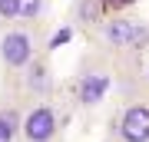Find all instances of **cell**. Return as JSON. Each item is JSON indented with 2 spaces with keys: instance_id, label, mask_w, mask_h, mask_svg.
Wrapping results in <instances>:
<instances>
[{
  "instance_id": "obj_2",
  "label": "cell",
  "mask_w": 149,
  "mask_h": 142,
  "mask_svg": "<svg viewBox=\"0 0 149 142\" xmlns=\"http://www.w3.org/2000/svg\"><path fill=\"white\" fill-rule=\"evenodd\" d=\"M103 46L116 50V53H129V50H146L149 46V26L139 23L136 17L126 13H109L103 17V23L96 26Z\"/></svg>"
},
{
  "instance_id": "obj_3",
  "label": "cell",
  "mask_w": 149,
  "mask_h": 142,
  "mask_svg": "<svg viewBox=\"0 0 149 142\" xmlns=\"http://www.w3.org/2000/svg\"><path fill=\"white\" fill-rule=\"evenodd\" d=\"M63 119L50 99H37L20 119V142H56Z\"/></svg>"
},
{
  "instance_id": "obj_7",
  "label": "cell",
  "mask_w": 149,
  "mask_h": 142,
  "mask_svg": "<svg viewBox=\"0 0 149 142\" xmlns=\"http://www.w3.org/2000/svg\"><path fill=\"white\" fill-rule=\"evenodd\" d=\"M20 119L23 109L17 103L0 106V142H20Z\"/></svg>"
},
{
  "instance_id": "obj_12",
  "label": "cell",
  "mask_w": 149,
  "mask_h": 142,
  "mask_svg": "<svg viewBox=\"0 0 149 142\" xmlns=\"http://www.w3.org/2000/svg\"><path fill=\"white\" fill-rule=\"evenodd\" d=\"M0 33H3V23H0Z\"/></svg>"
},
{
  "instance_id": "obj_9",
  "label": "cell",
  "mask_w": 149,
  "mask_h": 142,
  "mask_svg": "<svg viewBox=\"0 0 149 142\" xmlns=\"http://www.w3.org/2000/svg\"><path fill=\"white\" fill-rule=\"evenodd\" d=\"M50 0H20V13H17V23L23 26H40L43 17H47Z\"/></svg>"
},
{
  "instance_id": "obj_8",
  "label": "cell",
  "mask_w": 149,
  "mask_h": 142,
  "mask_svg": "<svg viewBox=\"0 0 149 142\" xmlns=\"http://www.w3.org/2000/svg\"><path fill=\"white\" fill-rule=\"evenodd\" d=\"M70 20L76 26H100L103 23V0H73Z\"/></svg>"
},
{
  "instance_id": "obj_10",
  "label": "cell",
  "mask_w": 149,
  "mask_h": 142,
  "mask_svg": "<svg viewBox=\"0 0 149 142\" xmlns=\"http://www.w3.org/2000/svg\"><path fill=\"white\" fill-rule=\"evenodd\" d=\"M17 13H20V0H0V23L3 26H13Z\"/></svg>"
},
{
  "instance_id": "obj_5",
  "label": "cell",
  "mask_w": 149,
  "mask_h": 142,
  "mask_svg": "<svg viewBox=\"0 0 149 142\" xmlns=\"http://www.w3.org/2000/svg\"><path fill=\"white\" fill-rule=\"evenodd\" d=\"M20 86L23 93L30 96L33 103L37 99H50V89H53V66H50V60L37 53V56L30 60V66L20 73Z\"/></svg>"
},
{
  "instance_id": "obj_1",
  "label": "cell",
  "mask_w": 149,
  "mask_h": 142,
  "mask_svg": "<svg viewBox=\"0 0 149 142\" xmlns=\"http://www.w3.org/2000/svg\"><path fill=\"white\" fill-rule=\"evenodd\" d=\"M40 53V37H37V26H23V23H13V26H3L0 33V69L3 76H17L30 66V60Z\"/></svg>"
},
{
  "instance_id": "obj_6",
  "label": "cell",
  "mask_w": 149,
  "mask_h": 142,
  "mask_svg": "<svg viewBox=\"0 0 149 142\" xmlns=\"http://www.w3.org/2000/svg\"><path fill=\"white\" fill-rule=\"evenodd\" d=\"M123 142H149V103H129L116 122Z\"/></svg>"
},
{
  "instance_id": "obj_4",
  "label": "cell",
  "mask_w": 149,
  "mask_h": 142,
  "mask_svg": "<svg viewBox=\"0 0 149 142\" xmlns=\"http://www.w3.org/2000/svg\"><path fill=\"white\" fill-rule=\"evenodd\" d=\"M109 86H113V73L106 66L83 63V69L73 79V96H76V103H80L83 109H93V106H100L103 99H106Z\"/></svg>"
},
{
  "instance_id": "obj_11",
  "label": "cell",
  "mask_w": 149,
  "mask_h": 142,
  "mask_svg": "<svg viewBox=\"0 0 149 142\" xmlns=\"http://www.w3.org/2000/svg\"><path fill=\"white\" fill-rule=\"evenodd\" d=\"M139 3V0H106V7H113V10H123V7H133Z\"/></svg>"
}]
</instances>
